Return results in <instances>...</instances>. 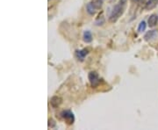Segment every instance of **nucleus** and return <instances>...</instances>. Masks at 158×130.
Wrapping results in <instances>:
<instances>
[{"instance_id": "1", "label": "nucleus", "mask_w": 158, "mask_h": 130, "mask_svg": "<svg viewBox=\"0 0 158 130\" xmlns=\"http://www.w3.org/2000/svg\"><path fill=\"white\" fill-rule=\"evenodd\" d=\"M126 5H127V0H120L117 4L113 9L112 11L110 16H109V21L111 23H114L119 19V17L124 13V11L126 8Z\"/></svg>"}, {"instance_id": "2", "label": "nucleus", "mask_w": 158, "mask_h": 130, "mask_svg": "<svg viewBox=\"0 0 158 130\" xmlns=\"http://www.w3.org/2000/svg\"><path fill=\"white\" fill-rule=\"evenodd\" d=\"M103 0H92L86 5V10L90 15H94L96 11L102 7Z\"/></svg>"}, {"instance_id": "3", "label": "nucleus", "mask_w": 158, "mask_h": 130, "mask_svg": "<svg viewBox=\"0 0 158 130\" xmlns=\"http://www.w3.org/2000/svg\"><path fill=\"white\" fill-rule=\"evenodd\" d=\"M61 116L63 120H65L69 125H72L75 121L74 113L69 110H64L61 113Z\"/></svg>"}, {"instance_id": "4", "label": "nucleus", "mask_w": 158, "mask_h": 130, "mask_svg": "<svg viewBox=\"0 0 158 130\" xmlns=\"http://www.w3.org/2000/svg\"><path fill=\"white\" fill-rule=\"evenodd\" d=\"M88 78H89L90 83L93 88H96L99 86V84H100V78L99 77V74L96 71H90Z\"/></svg>"}, {"instance_id": "5", "label": "nucleus", "mask_w": 158, "mask_h": 130, "mask_svg": "<svg viewBox=\"0 0 158 130\" xmlns=\"http://www.w3.org/2000/svg\"><path fill=\"white\" fill-rule=\"evenodd\" d=\"M89 54V51L88 49H81V50H77L76 53H75V55L77 57V59L80 62H83L84 60L85 56Z\"/></svg>"}, {"instance_id": "6", "label": "nucleus", "mask_w": 158, "mask_h": 130, "mask_svg": "<svg viewBox=\"0 0 158 130\" xmlns=\"http://www.w3.org/2000/svg\"><path fill=\"white\" fill-rule=\"evenodd\" d=\"M158 37V32L156 30H151L144 35V40L147 41L156 40Z\"/></svg>"}, {"instance_id": "7", "label": "nucleus", "mask_w": 158, "mask_h": 130, "mask_svg": "<svg viewBox=\"0 0 158 130\" xmlns=\"http://www.w3.org/2000/svg\"><path fill=\"white\" fill-rule=\"evenodd\" d=\"M62 100L58 96H55V97L51 98V100H50V104L54 108H57L62 104Z\"/></svg>"}, {"instance_id": "8", "label": "nucleus", "mask_w": 158, "mask_h": 130, "mask_svg": "<svg viewBox=\"0 0 158 130\" xmlns=\"http://www.w3.org/2000/svg\"><path fill=\"white\" fill-rule=\"evenodd\" d=\"M158 21V16H156V14H152L149 18H148V26L150 27H154L155 26H156Z\"/></svg>"}, {"instance_id": "9", "label": "nucleus", "mask_w": 158, "mask_h": 130, "mask_svg": "<svg viewBox=\"0 0 158 130\" xmlns=\"http://www.w3.org/2000/svg\"><path fill=\"white\" fill-rule=\"evenodd\" d=\"M157 5L158 0H148V2L146 3L145 8H146V10H152L155 7H156Z\"/></svg>"}, {"instance_id": "10", "label": "nucleus", "mask_w": 158, "mask_h": 130, "mask_svg": "<svg viewBox=\"0 0 158 130\" xmlns=\"http://www.w3.org/2000/svg\"><path fill=\"white\" fill-rule=\"evenodd\" d=\"M83 38H84V42L90 43V42L92 41V34H91V33H90V31H84Z\"/></svg>"}, {"instance_id": "11", "label": "nucleus", "mask_w": 158, "mask_h": 130, "mask_svg": "<svg viewBox=\"0 0 158 130\" xmlns=\"http://www.w3.org/2000/svg\"><path fill=\"white\" fill-rule=\"evenodd\" d=\"M146 27H147L146 22H145V21H141V22L139 24L138 29H137V30H138L139 33H141V32H144V31H145Z\"/></svg>"}, {"instance_id": "12", "label": "nucleus", "mask_w": 158, "mask_h": 130, "mask_svg": "<svg viewBox=\"0 0 158 130\" xmlns=\"http://www.w3.org/2000/svg\"><path fill=\"white\" fill-rule=\"evenodd\" d=\"M104 23H105V18H104L103 14H101V16H99V18L96 20L95 24H96L97 26H100V25H103Z\"/></svg>"}, {"instance_id": "13", "label": "nucleus", "mask_w": 158, "mask_h": 130, "mask_svg": "<svg viewBox=\"0 0 158 130\" xmlns=\"http://www.w3.org/2000/svg\"><path fill=\"white\" fill-rule=\"evenodd\" d=\"M55 122L53 119L49 120V128H55Z\"/></svg>"}]
</instances>
